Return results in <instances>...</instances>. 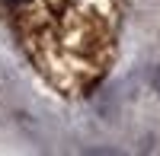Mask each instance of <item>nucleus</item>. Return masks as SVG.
Here are the masks:
<instances>
[{
    "label": "nucleus",
    "instance_id": "1",
    "mask_svg": "<svg viewBox=\"0 0 160 156\" xmlns=\"http://www.w3.org/2000/svg\"><path fill=\"white\" fill-rule=\"evenodd\" d=\"M154 89H157V93H160V67L154 70Z\"/></svg>",
    "mask_w": 160,
    "mask_h": 156
},
{
    "label": "nucleus",
    "instance_id": "2",
    "mask_svg": "<svg viewBox=\"0 0 160 156\" xmlns=\"http://www.w3.org/2000/svg\"><path fill=\"white\" fill-rule=\"evenodd\" d=\"M0 3H7V7H19V3H26V0H0Z\"/></svg>",
    "mask_w": 160,
    "mask_h": 156
}]
</instances>
